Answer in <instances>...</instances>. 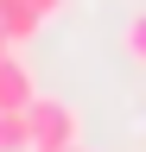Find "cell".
<instances>
[{
	"mask_svg": "<svg viewBox=\"0 0 146 152\" xmlns=\"http://www.w3.org/2000/svg\"><path fill=\"white\" fill-rule=\"evenodd\" d=\"M26 121H32V152H70V146H83L76 108L57 102V95H38V102L26 108Z\"/></svg>",
	"mask_w": 146,
	"mask_h": 152,
	"instance_id": "obj_1",
	"label": "cell"
},
{
	"mask_svg": "<svg viewBox=\"0 0 146 152\" xmlns=\"http://www.w3.org/2000/svg\"><path fill=\"white\" fill-rule=\"evenodd\" d=\"M32 102H38V83H32V70L19 64V57H0V108H13V114H26Z\"/></svg>",
	"mask_w": 146,
	"mask_h": 152,
	"instance_id": "obj_2",
	"label": "cell"
},
{
	"mask_svg": "<svg viewBox=\"0 0 146 152\" xmlns=\"http://www.w3.org/2000/svg\"><path fill=\"white\" fill-rule=\"evenodd\" d=\"M0 26H7V38H13V45H26V38H38V26H45V19L32 13L26 0H0Z\"/></svg>",
	"mask_w": 146,
	"mask_h": 152,
	"instance_id": "obj_3",
	"label": "cell"
},
{
	"mask_svg": "<svg viewBox=\"0 0 146 152\" xmlns=\"http://www.w3.org/2000/svg\"><path fill=\"white\" fill-rule=\"evenodd\" d=\"M0 152H32V121L0 108Z\"/></svg>",
	"mask_w": 146,
	"mask_h": 152,
	"instance_id": "obj_4",
	"label": "cell"
},
{
	"mask_svg": "<svg viewBox=\"0 0 146 152\" xmlns=\"http://www.w3.org/2000/svg\"><path fill=\"white\" fill-rule=\"evenodd\" d=\"M121 51H127V57H134V64L146 70V13H134V19H127V32H121Z\"/></svg>",
	"mask_w": 146,
	"mask_h": 152,
	"instance_id": "obj_5",
	"label": "cell"
},
{
	"mask_svg": "<svg viewBox=\"0 0 146 152\" xmlns=\"http://www.w3.org/2000/svg\"><path fill=\"white\" fill-rule=\"evenodd\" d=\"M26 7L38 13V19H57V7H64V0H26Z\"/></svg>",
	"mask_w": 146,
	"mask_h": 152,
	"instance_id": "obj_6",
	"label": "cell"
},
{
	"mask_svg": "<svg viewBox=\"0 0 146 152\" xmlns=\"http://www.w3.org/2000/svg\"><path fill=\"white\" fill-rule=\"evenodd\" d=\"M7 51H13V38H7V26H0V57H7Z\"/></svg>",
	"mask_w": 146,
	"mask_h": 152,
	"instance_id": "obj_7",
	"label": "cell"
},
{
	"mask_svg": "<svg viewBox=\"0 0 146 152\" xmlns=\"http://www.w3.org/2000/svg\"><path fill=\"white\" fill-rule=\"evenodd\" d=\"M70 152H89V146H70Z\"/></svg>",
	"mask_w": 146,
	"mask_h": 152,
	"instance_id": "obj_8",
	"label": "cell"
}]
</instances>
